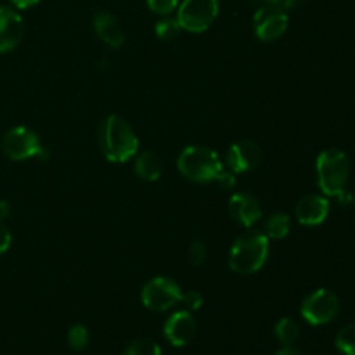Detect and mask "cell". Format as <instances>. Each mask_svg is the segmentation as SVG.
Instances as JSON below:
<instances>
[{
    "mask_svg": "<svg viewBox=\"0 0 355 355\" xmlns=\"http://www.w3.org/2000/svg\"><path fill=\"white\" fill-rule=\"evenodd\" d=\"M23 17L10 7H0V54L16 49L23 40Z\"/></svg>",
    "mask_w": 355,
    "mask_h": 355,
    "instance_id": "7c38bea8",
    "label": "cell"
},
{
    "mask_svg": "<svg viewBox=\"0 0 355 355\" xmlns=\"http://www.w3.org/2000/svg\"><path fill=\"white\" fill-rule=\"evenodd\" d=\"M94 30L97 37L110 47L118 49L125 42V33L116 17L110 12H97L94 17Z\"/></svg>",
    "mask_w": 355,
    "mask_h": 355,
    "instance_id": "9a60e30c",
    "label": "cell"
},
{
    "mask_svg": "<svg viewBox=\"0 0 355 355\" xmlns=\"http://www.w3.org/2000/svg\"><path fill=\"white\" fill-rule=\"evenodd\" d=\"M163 331L170 345L186 347L196 335V321L189 311H179L166 319Z\"/></svg>",
    "mask_w": 355,
    "mask_h": 355,
    "instance_id": "8fae6325",
    "label": "cell"
},
{
    "mask_svg": "<svg viewBox=\"0 0 355 355\" xmlns=\"http://www.w3.org/2000/svg\"><path fill=\"white\" fill-rule=\"evenodd\" d=\"M318 186L324 196L338 198L347 191L350 175V162L340 149H326L318 156L315 162Z\"/></svg>",
    "mask_w": 355,
    "mask_h": 355,
    "instance_id": "3957f363",
    "label": "cell"
},
{
    "mask_svg": "<svg viewBox=\"0 0 355 355\" xmlns=\"http://www.w3.org/2000/svg\"><path fill=\"white\" fill-rule=\"evenodd\" d=\"M338 297L331 290H326V288H321V290L311 293L302 304V315L312 326L328 324L338 315Z\"/></svg>",
    "mask_w": 355,
    "mask_h": 355,
    "instance_id": "ba28073f",
    "label": "cell"
},
{
    "mask_svg": "<svg viewBox=\"0 0 355 355\" xmlns=\"http://www.w3.org/2000/svg\"><path fill=\"white\" fill-rule=\"evenodd\" d=\"M10 215V205L7 201H0V220H6Z\"/></svg>",
    "mask_w": 355,
    "mask_h": 355,
    "instance_id": "f546056e",
    "label": "cell"
},
{
    "mask_svg": "<svg viewBox=\"0 0 355 355\" xmlns=\"http://www.w3.org/2000/svg\"><path fill=\"white\" fill-rule=\"evenodd\" d=\"M291 220L286 214H274L266 222V236L269 239H284L290 234Z\"/></svg>",
    "mask_w": 355,
    "mask_h": 355,
    "instance_id": "e0dca14e",
    "label": "cell"
},
{
    "mask_svg": "<svg viewBox=\"0 0 355 355\" xmlns=\"http://www.w3.org/2000/svg\"><path fill=\"white\" fill-rule=\"evenodd\" d=\"M260 159H262V149H260V146L255 141L243 139V141L234 142L229 148L225 163H227V168L231 172L245 173L257 168Z\"/></svg>",
    "mask_w": 355,
    "mask_h": 355,
    "instance_id": "30bf717a",
    "label": "cell"
},
{
    "mask_svg": "<svg viewBox=\"0 0 355 355\" xmlns=\"http://www.w3.org/2000/svg\"><path fill=\"white\" fill-rule=\"evenodd\" d=\"M298 2H300V0H276V2H274V6L281 7L283 10H288V9H291V7L297 6Z\"/></svg>",
    "mask_w": 355,
    "mask_h": 355,
    "instance_id": "f1b7e54d",
    "label": "cell"
},
{
    "mask_svg": "<svg viewBox=\"0 0 355 355\" xmlns=\"http://www.w3.org/2000/svg\"><path fill=\"white\" fill-rule=\"evenodd\" d=\"M336 349L343 355H355V322L345 326L335 340Z\"/></svg>",
    "mask_w": 355,
    "mask_h": 355,
    "instance_id": "ffe728a7",
    "label": "cell"
},
{
    "mask_svg": "<svg viewBox=\"0 0 355 355\" xmlns=\"http://www.w3.org/2000/svg\"><path fill=\"white\" fill-rule=\"evenodd\" d=\"M68 343L73 350H76V352L83 350L87 347V343H89V329L83 324L71 326L68 333Z\"/></svg>",
    "mask_w": 355,
    "mask_h": 355,
    "instance_id": "7402d4cb",
    "label": "cell"
},
{
    "mask_svg": "<svg viewBox=\"0 0 355 355\" xmlns=\"http://www.w3.org/2000/svg\"><path fill=\"white\" fill-rule=\"evenodd\" d=\"M10 2H12L17 9H30V7L37 6L40 0H10Z\"/></svg>",
    "mask_w": 355,
    "mask_h": 355,
    "instance_id": "83f0119b",
    "label": "cell"
},
{
    "mask_svg": "<svg viewBox=\"0 0 355 355\" xmlns=\"http://www.w3.org/2000/svg\"><path fill=\"white\" fill-rule=\"evenodd\" d=\"M123 355H162V349L156 342L149 338H141L132 342Z\"/></svg>",
    "mask_w": 355,
    "mask_h": 355,
    "instance_id": "44dd1931",
    "label": "cell"
},
{
    "mask_svg": "<svg viewBox=\"0 0 355 355\" xmlns=\"http://www.w3.org/2000/svg\"><path fill=\"white\" fill-rule=\"evenodd\" d=\"M269 259V238L266 232L250 231L239 236L229 252V267L234 272L250 276L262 269Z\"/></svg>",
    "mask_w": 355,
    "mask_h": 355,
    "instance_id": "7a4b0ae2",
    "label": "cell"
},
{
    "mask_svg": "<svg viewBox=\"0 0 355 355\" xmlns=\"http://www.w3.org/2000/svg\"><path fill=\"white\" fill-rule=\"evenodd\" d=\"M99 148L110 162L125 163L137 155L139 139L123 118L111 114L99 127Z\"/></svg>",
    "mask_w": 355,
    "mask_h": 355,
    "instance_id": "6da1fadb",
    "label": "cell"
},
{
    "mask_svg": "<svg viewBox=\"0 0 355 355\" xmlns=\"http://www.w3.org/2000/svg\"><path fill=\"white\" fill-rule=\"evenodd\" d=\"M135 173L142 180L155 182L163 173V159L153 151H146L135 158Z\"/></svg>",
    "mask_w": 355,
    "mask_h": 355,
    "instance_id": "2e32d148",
    "label": "cell"
},
{
    "mask_svg": "<svg viewBox=\"0 0 355 355\" xmlns=\"http://www.w3.org/2000/svg\"><path fill=\"white\" fill-rule=\"evenodd\" d=\"M141 298L146 309L155 312H163L175 307L177 304H180L182 290H180L179 284L173 279H170V277L158 276L153 277L151 281H148V283L144 284Z\"/></svg>",
    "mask_w": 355,
    "mask_h": 355,
    "instance_id": "52a82bcc",
    "label": "cell"
},
{
    "mask_svg": "<svg viewBox=\"0 0 355 355\" xmlns=\"http://www.w3.org/2000/svg\"><path fill=\"white\" fill-rule=\"evenodd\" d=\"M295 215H297V220L307 227L322 224L329 215L328 198L321 196V194H307L298 201Z\"/></svg>",
    "mask_w": 355,
    "mask_h": 355,
    "instance_id": "4fadbf2b",
    "label": "cell"
},
{
    "mask_svg": "<svg viewBox=\"0 0 355 355\" xmlns=\"http://www.w3.org/2000/svg\"><path fill=\"white\" fill-rule=\"evenodd\" d=\"M255 2H260V3H263V6H266V3H274L276 0H255Z\"/></svg>",
    "mask_w": 355,
    "mask_h": 355,
    "instance_id": "1f68e13d",
    "label": "cell"
},
{
    "mask_svg": "<svg viewBox=\"0 0 355 355\" xmlns=\"http://www.w3.org/2000/svg\"><path fill=\"white\" fill-rule=\"evenodd\" d=\"M156 37L159 38V40H173V38H177L180 35V31H182V28H180L179 21H177V17H163V19H159L158 23H156Z\"/></svg>",
    "mask_w": 355,
    "mask_h": 355,
    "instance_id": "d6986e66",
    "label": "cell"
},
{
    "mask_svg": "<svg viewBox=\"0 0 355 355\" xmlns=\"http://www.w3.org/2000/svg\"><path fill=\"white\" fill-rule=\"evenodd\" d=\"M229 211H231L232 218H236L245 227H252L262 218V208L252 194H232L229 200Z\"/></svg>",
    "mask_w": 355,
    "mask_h": 355,
    "instance_id": "5bb4252c",
    "label": "cell"
},
{
    "mask_svg": "<svg viewBox=\"0 0 355 355\" xmlns=\"http://www.w3.org/2000/svg\"><path fill=\"white\" fill-rule=\"evenodd\" d=\"M177 9L180 28L191 33H201L217 19L218 0H184Z\"/></svg>",
    "mask_w": 355,
    "mask_h": 355,
    "instance_id": "8992f818",
    "label": "cell"
},
{
    "mask_svg": "<svg viewBox=\"0 0 355 355\" xmlns=\"http://www.w3.org/2000/svg\"><path fill=\"white\" fill-rule=\"evenodd\" d=\"M180 173L193 182H214L218 173L224 170L220 156L210 148L203 146H189L180 153L177 159Z\"/></svg>",
    "mask_w": 355,
    "mask_h": 355,
    "instance_id": "277c9868",
    "label": "cell"
},
{
    "mask_svg": "<svg viewBox=\"0 0 355 355\" xmlns=\"http://www.w3.org/2000/svg\"><path fill=\"white\" fill-rule=\"evenodd\" d=\"M288 14L274 3H266L253 16V28L259 40L274 42L283 37L288 30Z\"/></svg>",
    "mask_w": 355,
    "mask_h": 355,
    "instance_id": "9c48e42d",
    "label": "cell"
},
{
    "mask_svg": "<svg viewBox=\"0 0 355 355\" xmlns=\"http://www.w3.org/2000/svg\"><path fill=\"white\" fill-rule=\"evenodd\" d=\"M276 355H304V354H302L298 349H295V347L290 345V347H284V349L279 350Z\"/></svg>",
    "mask_w": 355,
    "mask_h": 355,
    "instance_id": "4dcf8cb0",
    "label": "cell"
},
{
    "mask_svg": "<svg viewBox=\"0 0 355 355\" xmlns=\"http://www.w3.org/2000/svg\"><path fill=\"white\" fill-rule=\"evenodd\" d=\"M187 259L189 263L194 267L203 266L205 260H207V246L203 241H193L189 245V252H187Z\"/></svg>",
    "mask_w": 355,
    "mask_h": 355,
    "instance_id": "603a6c76",
    "label": "cell"
},
{
    "mask_svg": "<svg viewBox=\"0 0 355 355\" xmlns=\"http://www.w3.org/2000/svg\"><path fill=\"white\" fill-rule=\"evenodd\" d=\"M180 304L184 305L186 311L194 312L198 309H201V305H203V297H201L200 291H187V293H182Z\"/></svg>",
    "mask_w": 355,
    "mask_h": 355,
    "instance_id": "d4e9b609",
    "label": "cell"
},
{
    "mask_svg": "<svg viewBox=\"0 0 355 355\" xmlns=\"http://www.w3.org/2000/svg\"><path fill=\"white\" fill-rule=\"evenodd\" d=\"M148 7L159 16H170L179 7V0H146Z\"/></svg>",
    "mask_w": 355,
    "mask_h": 355,
    "instance_id": "cb8c5ba5",
    "label": "cell"
},
{
    "mask_svg": "<svg viewBox=\"0 0 355 355\" xmlns=\"http://www.w3.org/2000/svg\"><path fill=\"white\" fill-rule=\"evenodd\" d=\"M10 243H12V234H10L9 227L3 224V220H0V255L10 248Z\"/></svg>",
    "mask_w": 355,
    "mask_h": 355,
    "instance_id": "4316f807",
    "label": "cell"
},
{
    "mask_svg": "<svg viewBox=\"0 0 355 355\" xmlns=\"http://www.w3.org/2000/svg\"><path fill=\"white\" fill-rule=\"evenodd\" d=\"M236 173L231 172V170H222L220 173L217 175V179L214 180V182H217L218 186L224 187V189H232V187L236 186Z\"/></svg>",
    "mask_w": 355,
    "mask_h": 355,
    "instance_id": "484cf974",
    "label": "cell"
},
{
    "mask_svg": "<svg viewBox=\"0 0 355 355\" xmlns=\"http://www.w3.org/2000/svg\"><path fill=\"white\" fill-rule=\"evenodd\" d=\"M3 155L12 162H24L30 158L47 159V149L42 146L40 137L28 127H14L3 135Z\"/></svg>",
    "mask_w": 355,
    "mask_h": 355,
    "instance_id": "5b68a950",
    "label": "cell"
},
{
    "mask_svg": "<svg viewBox=\"0 0 355 355\" xmlns=\"http://www.w3.org/2000/svg\"><path fill=\"white\" fill-rule=\"evenodd\" d=\"M298 335H300V328H298V324L293 319L284 318L276 324V336L284 347L293 345L298 340Z\"/></svg>",
    "mask_w": 355,
    "mask_h": 355,
    "instance_id": "ac0fdd59",
    "label": "cell"
}]
</instances>
